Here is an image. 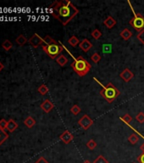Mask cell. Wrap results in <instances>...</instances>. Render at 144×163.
Returning a JSON list of instances; mask_svg holds the SVG:
<instances>
[{
    "instance_id": "1",
    "label": "cell",
    "mask_w": 144,
    "mask_h": 163,
    "mask_svg": "<svg viewBox=\"0 0 144 163\" xmlns=\"http://www.w3.org/2000/svg\"><path fill=\"white\" fill-rule=\"evenodd\" d=\"M49 10L53 17L58 20L64 26H66L79 13L78 9L68 0L54 2L49 6Z\"/></svg>"
},
{
    "instance_id": "2",
    "label": "cell",
    "mask_w": 144,
    "mask_h": 163,
    "mask_svg": "<svg viewBox=\"0 0 144 163\" xmlns=\"http://www.w3.org/2000/svg\"><path fill=\"white\" fill-rule=\"evenodd\" d=\"M70 66L79 77L86 76L90 71V69L92 67L91 64L86 59H84L82 56H78L71 63Z\"/></svg>"
},
{
    "instance_id": "3",
    "label": "cell",
    "mask_w": 144,
    "mask_h": 163,
    "mask_svg": "<svg viewBox=\"0 0 144 163\" xmlns=\"http://www.w3.org/2000/svg\"><path fill=\"white\" fill-rule=\"evenodd\" d=\"M120 91L117 89L116 87L111 83H108L106 86H103V89L100 91V94L103 98H104L107 102L109 104L112 103L115 99L118 98V96L120 95Z\"/></svg>"
},
{
    "instance_id": "4",
    "label": "cell",
    "mask_w": 144,
    "mask_h": 163,
    "mask_svg": "<svg viewBox=\"0 0 144 163\" xmlns=\"http://www.w3.org/2000/svg\"><path fill=\"white\" fill-rule=\"evenodd\" d=\"M42 49L43 51L46 53L47 55L51 58L52 60H56L63 51V47L60 45L58 42L50 44V45H42Z\"/></svg>"
},
{
    "instance_id": "5",
    "label": "cell",
    "mask_w": 144,
    "mask_h": 163,
    "mask_svg": "<svg viewBox=\"0 0 144 163\" xmlns=\"http://www.w3.org/2000/svg\"><path fill=\"white\" fill-rule=\"evenodd\" d=\"M132 12H133L134 15L130 20L129 24L135 29L136 32L141 33L142 30H144V17L139 13H136L133 9H132Z\"/></svg>"
},
{
    "instance_id": "6",
    "label": "cell",
    "mask_w": 144,
    "mask_h": 163,
    "mask_svg": "<svg viewBox=\"0 0 144 163\" xmlns=\"http://www.w3.org/2000/svg\"><path fill=\"white\" fill-rule=\"evenodd\" d=\"M78 124L79 126L84 129V130H87L93 124V119L89 117L88 115H84L83 117H81L78 121Z\"/></svg>"
},
{
    "instance_id": "7",
    "label": "cell",
    "mask_w": 144,
    "mask_h": 163,
    "mask_svg": "<svg viewBox=\"0 0 144 163\" xmlns=\"http://www.w3.org/2000/svg\"><path fill=\"white\" fill-rule=\"evenodd\" d=\"M28 42L33 47V48H38L39 46H42L43 45V38L40 37L37 33H35L33 34L32 37L29 38L28 40Z\"/></svg>"
},
{
    "instance_id": "8",
    "label": "cell",
    "mask_w": 144,
    "mask_h": 163,
    "mask_svg": "<svg viewBox=\"0 0 144 163\" xmlns=\"http://www.w3.org/2000/svg\"><path fill=\"white\" fill-rule=\"evenodd\" d=\"M60 140L64 144L68 145V144H70L72 140L74 139V135H73L69 130H65V132L60 136Z\"/></svg>"
},
{
    "instance_id": "9",
    "label": "cell",
    "mask_w": 144,
    "mask_h": 163,
    "mask_svg": "<svg viewBox=\"0 0 144 163\" xmlns=\"http://www.w3.org/2000/svg\"><path fill=\"white\" fill-rule=\"evenodd\" d=\"M120 77H121V78L123 80L124 82L128 83V82H130V80L134 77V74H133V72H132L131 71L129 70L128 68H126V69L123 70V71L120 74Z\"/></svg>"
},
{
    "instance_id": "10",
    "label": "cell",
    "mask_w": 144,
    "mask_h": 163,
    "mask_svg": "<svg viewBox=\"0 0 144 163\" xmlns=\"http://www.w3.org/2000/svg\"><path fill=\"white\" fill-rule=\"evenodd\" d=\"M40 107H41V109H42L44 112L49 113V112L51 111L52 110L54 109V104H53L49 99H45V100L41 104Z\"/></svg>"
},
{
    "instance_id": "11",
    "label": "cell",
    "mask_w": 144,
    "mask_h": 163,
    "mask_svg": "<svg viewBox=\"0 0 144 163\" xmlns=\"http://www.w3.org/2000/svg\"><path fill=\"white\" fill-rule=\"evenodd\" d=\"M80 49L84 52H88L93 48V43L89 41L88 39L85 38L82 41H81L79 44Z\"/></svg>"
},
{
    "instance_id": "12",
    "label": "cell",
    "mask_w": 144,
    "mask_h": 163,
    "mask_svg": "<svg viewBox=\"0 0 144 163\" xmlns=\"http://www.w3.org/2000/svg\"><path fill=\"white\" fill-rule=\"evenodd\" d=\"M117 21L115 20V19H114L112 16H108L107 18L105 19V20L103 21V24L106 26V27L109 28V29H111L113 28L115 25H116Z\"/></svg>"
},
{
    "instance_id": "13",
    "label": "cell",
    "mask_w": 144,
    "mask_h": 163,
    "mask_svg": "<svg viewBox=\"0 0 144 163\" xmlns=\"http://www.w3.org/2000/svg\"><path fill=\"white\" fill-rule=\"evenodd\" d=\"M17 127H18V123L13 119H9L7 124V129L9 130V132L13 133L15 131V129H17Z\"/></svg>"
},
{
    "instance_id": "14",
    "label": "cell",
    "mask_w": 144,
    "mask_h": 163,
    "mask_svg": "<svg viewBox=\"0 0 144 163\" xmlns=\"http://www.w3.org/2000/svg\"><path fill=\"white\" fill-rule=\"evenodd\" d=\"M121 37L124 39V40H129L130 37H132V33L130 32V30L128 29V28H125V29H123L122 31L121 32Z\"/></svg>"
},
{
    "instance_id": "15",
    "label": "cell",
    "mask_w": 144,
    "mask_h": 163,
    "mask_svg": "<svg viewBox=\"0 0 144 163\" xmlns=\"http://www.w3.org/2000/svg\"><path fill=\"white\" fill-rule=\"evenodd\" d=\"M24 124H25V126L27 127L28 128H32L35 126L36 121L32 117H27L24 120Z\"/></svg>"
},
{
    "instance_id": "16",
    "label": "cell",
    "mask_w": 144,
    "mask_h": 163,
    "mask_svg": "<svg viewBox=\"0 0 144 163\" xmlns=\"http://www.w3.org/2000/svg\"><path fill=\"white\" fill-rule=\"evenodd\" d=\"M55 61L60 66H65V65L68 63V61H69L68 59H67L64 55H60L56 59Z\"/></svg>"
},
{
    "instance_id": "17",
    "label": "cell",
    "mask_w": 144,
    "mask_h": 163,
    "mask_svg": "<svg viewBox=\"0 0 144 163\" xmlns=\"http://www.w3.org/2000/svg\"><path fill=\"white\" fill-rule=\"evenodd\" d=\"M15 42H16V43H17L18 45H20V46H23V45H25V44L28 42V40L27 38L25 37L24 35L20 34V36H18V37H16Z\"/></svg>"
},
{
    "instance_id": "18",
    "label": "cell",
    "mask_w": 144,
    "mask_h": 163,
    "mask_svg": "<svg viewBox=\"0 0 144 163\" xmlns=\"http://www.w3.org/2000/svg\"><path fill=\"white\" fill-rule=\"evenodd\" d=\"M68 42H69V44H70V46L72 47H75L77 46V45H79L80 44V40L78 39V37H76L75 36H71V37L69 38V40H68Z\"/></svg>"
},
{
    "instance_id": "19",
    "label": "cell",
    "mask_w": 144,
    "mask_h": 163,
    "mask_svg": "<svg viewBox=\"0 0 144 163\" xmlns=\"http://www.w3.org/2000/svg\"><path fill=\"white\" fill-rule=\"evenodd\" d=\"M12 47H13V43L10 42L9 39H5V41L3 42V43H2V48L5 49V51L10 50L12 49Z\"/></svg>"
},
{
    "instance_id": "20",
    "label": "cell",
    "mask_w": 144,
    "mask_h": 163,
    "mask_svg": "<svg viewBox=\"0 0 144 163\" xmlns=\"http://www.w3.org/2000/svg\"><path fill=\"white\" fill-rule=\"evenodd\" d=\"M138 141H139V137L136 133H132L128 137V142L130 145H136Z\"/></svg>"
},
{
    "instance_id": "21",
    "label": "cell",
    "mask_w": 144,
    "mask_h": 163,
    "mask_svg": "<svg viewBox=\"0 0 144 163\" xmlns=\"http://www.w3.org/2000/svg\"><path fill=\"white\" fill-rule=\"evenodd\" d=\"M8 138H9V134L7 133H5V131L0 129V146L8 139Z\"/></svg>"
},
{
    "instance_id": "22",
    "label": "cell",
    "mask_w": 144,
    "mask_h": 163,
    "mask_svg": "<svg viewBox=\"0 0 144 163\" xmlns=\"http://www.w3.org/2000/svg\"><path fill=\"white\" fill-rule=\"evenodd\" d=\"M37 91H38V93H41L42 95H45V94L48 93V88L47 87V85H45V84H42L37 89Z\"/></svg>"
},
{
    "instance_id": "23",
    "label": "cell",
    "mask_w": 144,
    "mask_h": 163,
    "mask_svg": "<svg viewBox=\"0 0 144 163\" xmlns=\"http://www.w3.org/2000/svg\"><path fill=\"white\" fill-rule=\"evenodd\" d=\"M43 42L45 43V45H50V44L57 43L55 40L54 38H52L50 36H46V37H43Z\"/></svg>"
},
{
    "instance_id": "24",
    "label": "cell",
    "mask_w": 144,
    "mask_h": 163,
    "mask_svg": "<svg viewBox=\"0 0 144 163\" xmlns=\"http://www.w3.org/2000/svg\"><path fill=\"white\" fill-rule=\"evenodd\" d=\"M91 35H92V37H93L94 39L98 40L100 37H102V33H101L98 29H94L93 32L91 33Z\"/></svg>"
},
{
    "instance_id": "25",
    "label": "cell",
    "mask_w": 144,
    "mask_h": 163,
    "mask_svg": "<svg viewBox=\"0 0 144 163\" xmlns=\"http://www.w3.org/2000/svg\"><path fill=\"white\" fill-rule=\"evenodd\" d=\"M81 111V109L79 105H74L72 107L70 108V112H71L73 115H75V116H77Z\"/></svg>"
},
{
    "instance_id": "26",
    "label": "cell",
    "mask_w": 144,
    "mask_h": 163,
    "mask_svg": "<svg viewBox=\"0 0 144 163\" xmlns=\"http://www.w3.org/2000/svg\"><path fill=\"white\" fill-rule=\"evenodd\" d=\"M87 145V147L89 149L93 150V149L97 147V143H96V141H95V140L90 139L89 141H87V145Z\"/></svg>"
},
{
    "instance_id": "27",
    "label": "cell",
    "mask_w": 144,
    "mask_h": 163,
    "mask_svg": "<svg viewBox=\"0 0 144 163\" xmlns=\"http://www.w3.org/2000/svg\"><path fill=\"white\" fill-rule=\"evenodd\" d=\"M93 163H109V161H108L107 159L105 158L104 156L98 155V157L93 161Z\"/></svg>"
},
{
    "instance_id": "28",
    "label": "cell",
    "mask_w": 144,
    "mask_h": 163,
    "mask_svg": "<svg viewBox=\"0 0 144 163\" xmlns=\"http://www.w3.org/2000/svg\"><path fill=\"white\" fill-rule=\"evenodd\" d=\"M91 60H92V61L94 62L95 64H97V63H98L99 61H101V56H100V55L98 54V53H94L93 55L91 56Z\"/></svg>"
},
{
    "instance_id": "29",
    "label": "cell",
    "mask_w": 144,
    "mask_h": 163,
    "mask_svg": "<svg viewBox=\"0 0 144 163\" xmlns=\"http://www.w3.org/2000/svg\"><path fill=\"white\" fill-rule=\"evenodd\" d=\"M121 120H123L126 123L128 124V123H130L132 121V117L130 115H129V114H125L123 117H121Z\"/></svg>"
},
{
    "instance_id": "30",
    "label": "cell",
    "mask_w": 144,
    "mask_h": 163,
    "mask_svg": "<svg viewBox=\"0 0 144 163\" xmlns=\"http://www.w3.org/2000/svg\"><path fill=\"white\" fill-rule=\"evenodd\" d=\"M136 120L138 121L139 123H143L144 122V113L143 112H139L136 116Z\"/></svg>"
},
{
    "instance_id": "31",
    "label": "cell",
    "mask_w": 144,
    "mask_h": 163,
    "mask_svg": "<svg viewBox=\"0 0 144 163\" xmlns=\"http://www.w3.org/2000/svg\"><path fill=\"white\" fill-rule=\"evenodd\" d=\"M7 124H8V121L5 119H1L0 120V129H2L3 131H5V129H7Z\"/></svg>"
},
{
    "instance_id": "32",
    "label": "cell",
    "mask_w": 144,
    "mask_h": 163,
    "mask_svg": "<svg viewBox=\"0 0 144 163\" xmlns=\"http://www.w3.org/2000/svg\"><path fill=\"white\" fill-rule=\"evenodd\" d=\"M137 39L144 45V30L137 34Z\"/></svg>"
},
{
    "instance_id": "33",
    "label": "cell",
    "mask_w": 144,
    "mask_h": 163,
    "mask_svg": "<svg viewBox=\"0 0 144 163\" xmlns=\"http://www.w3.org/2000/svg\"><path fill=\"white\" fill-rule=\"evenodd\" d=\"M137 161H138V163H144V153H142L137 157Z\"/></svg>"
},
{
    "instance_id": "34",
    "label": "cell",
    "mask_w": 144,
    "mask_h": 163,
    "mask_svg": "<svg viewBox=\"0 0 144 163\" xmlns=\"http://www.w3.org/2000/svg\"><path fill=\"white\" fill-rule=\"evenodd\" d=\"M35 163H49L44 157H40Z\"/></svg>"
},
{
    "instance_id": "35",
    "label": "cell",
    "mask_w": 144,
    "mask_h": 163,
    "mask_svg": "<svg viewBox=\"0 0 144 163\" xmlns=\"http://www.w3.org/2000/svg\"><path fill=\"white\" fill-rule=\"evenodd\" d=\"M4 68H5V65H4V64L0 61V72L2 71V70H3Z\"/></svg>"
},
{
    "instance_id": "36",
    "label": "cell",
    "mask_w": 144,
    "mask_h": 163,
    "mask_svg": "<svg viewBox=\"0 0 144 163\" xmlns=\"http://www.w3.org/2000/svg\"><path fill=\"white\" fill-rule=\"evenodd\" d=\"M140 149H141V150L142 151V153H144V142H143V144H142V145L140 146Z\"/></svg>"
},
{
    "instance_id": "37",
    "label": "cell",
    "mask_w": 144,
    "mask_h": 163,
    "mask_svg": "<svg viewBox=\"0 0 144 163\" xmlns=\"http://www.w3.org/2000/svg\"><path fill=\"white\" fill-rule=\"evenodd\" d=\"M82 163H92V162H91V161H90L89 160H85V161H84Z\"/></svg>"
},
{
    "instance_id": "38",
    "label": "cell",
    "mask_w": 144,
    "mask_h": 163,
    "mask_svg": "<svg viewBox=\"0 0 144 163\" xmlns=\"http://www.w3.org/2000/svg\"><path fill=\"white\" fill-rule=\"evenodd\" d=\"M133 163H136V162H133Z\"/></svg>"
}]
</instances>
